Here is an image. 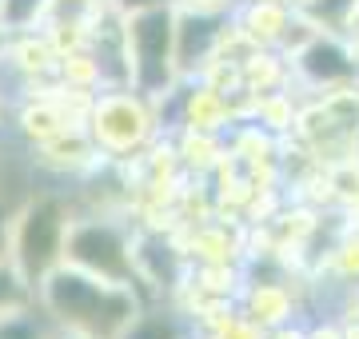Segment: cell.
Listing matches in <instances>:
<instances>
[{
	"mask_svg": "<svg viewBox=\"0 0 359 339\" xmlns=\"http://www.w3.org/2000/svg\"><path fill=\"white\" fill-rule=\"evenodd\" d=\"M48 303L56 315H65L68 324H80L88 331L112 335L116 327H124L132 319V303L124 291H116L112 284L88 279L80 272H56L48 279Z\"/></svg>",
	"mask_w": 359,
	"mask_h": 339,
	"instance_id": "1",
	"label": "cell"
},
{
	"mask_svg": "<svg viewBox=\"0 0 359 339\" xmlns=\"http://www.w3.org/2000/svg\"><path fill=\"white\" fill-rule=\"evenodd\" d=\"M168 40H172V16L164 8H148L132 20V44H136V72L144 88H156L168 76Z\"/></svg>",
	"mask_w": 359,
	"mask_h": 339,
	"instance_id": "2",
	"label": "cell"
},
{
	"mask_svg": "<svg viewBox=\"0 0 359 339\" xmlns=\"http://www.w3.org/2000/svg\"><path fill=\"white\" fill-rule=\"evenodd\" d=\"M56 244H60V216L52 204H40V208L28 212L25 228H20V268H25L28 279H36L52 263Z\"/></svg>",
	"mask_w": 359,
	"mask_h": 339,
	"instance_id": "3",
	"label": "cell"
},
{
	"mask_svg": "<svg viewBox=\"0 0 359 339\" xmlns=\"http://www.w3.org/2000/svg\"><path fill=\"white\" fill-rule=\"evenodd\" d=\"M72 256L80 263H88L96 272H104L108 279H120V275L128 272V263H124V244L116 240L108 228H80L72 235Z\"/></svg>",
	"mask_w": 359,
	"mask_h": 339,
	"instance_id": "4",
	"label": "cell"
},
{
	"mask_svg": "<svg viewBox=\"0 0 359 339\" xmlns=\"http://www.w3.org/2000/svg\"><path fill=\"white\" fill-rule=\"evenodd\" d=\"M36 4L40 0H4V20L8 25H25L28 16L36 13Z\"/></svg>",
	"mask_w": 359,
	"mask_h": 339,
	"instance_id": "5",
	"label": "cell"
},
{
	"mask_svg": "<svg viewBox=\"0 0 359 339\" xmlns=\"http://www.w3.org/2000/svg\"><path fill=\"white\" fill-rule=\"evenodd\" d=\"M0 339H36V327L28 319H8V324H0Z\"/></svg>",
	"mask_w": 359,
	"mask_h": 339,
	"instance_id": "6",
	"label": "cell"
},
{
	"mask_svg": "<svg viewBox=\"0 0 359 339\" xmlns=\"http://www.w3.org/2000/svg\"><path fill=\"white\" fill-rule=\"evenodd\" d=\"M8 296H13V279H8V275H0V303L8 300Z\"/></svg>",
	"mask_w": 359,
	"mask_h": 339,
	"instance_id": "7",
	"label": "cell"
},
{
	"mask_svg": "<svg viewBox=\"0 0 359 339\" xmlns=\"http://www.w3.org/2000/svg\"><path fill=\"white\" fill-rule=\"evenodd\" d=\"M0 216H4V212H0Z\"/></svg>",
	"mask_w": 359,
	"mask_h": 339,
	"instance_id": "8",
	"label": "cell"
}]
</instances>
